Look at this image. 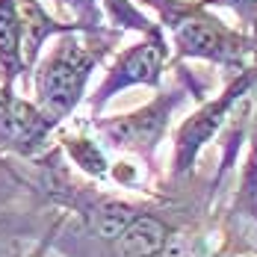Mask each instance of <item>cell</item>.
Returning <instances> with one entry per match:
<instances>
[{"label": "cell", "instance_id": "7", "mask_svg": "<svg viewBox=\"0 0 257 257\" xmlns=\"http://www.w3.org/2000/svg\"><path fill=\"white\" fill-rule=\"evenodd\" d=\"M175 236H178L175 222L163 210L145 204L142 213L133 219V225L112 248L118 257H166Z\"/></svg>", "mask_w": 257, "mask_h": 257}, {"label": "cell", "instance_id": "2", "mask_svg": "<svg viewBox=\"0 0 257 257\" xmlns=\"http://www.w3.org/2000/svg\"><path fill=\"white\" fill-rule=\"evenodd\" d=\"M145 6L154 9L172 45V59H198L231 74L257 62V36L225 24L204 0H145Z\"/></svg>", "mask_w": 257, "mask_h": 257}, {"label": "cell", "instance_id": "4", "mask_svg": "<svg viewBox=\"0 0 257 257\" xmlns=\"http://www.w3.org/2000/svg\"><path fill=\"white\" fill-rule=\"evenodd\" d=\"M254 86H257V62H251L248 68L231 74V80L222 86L219 95L201 101L175 127V133H172V178L180 180L195 172V163H198L201 151L216 136L225 133L236 106L251 95Z\"/></svg>", "mask_w": 257, "mask_h": 257}, {"label": "cell", "instance_id": "6", "mask_svg": "<svg viewBox=\"0 0 257 257\" xmlns=\"http://www.w3.org/2000/svg\"><path fill=\"white\" fill-rule=\"evenodd\" d=\"M56 136V127L18 89L0 86V151L24 160H39Z\"/></svg>", "mask_w": 257, "mask_h": 257}, {"label": "cell", "instance_id": "1", "mask_svg": "<svg viewBox=\"0 0 257 257\" xmlns=\"http://www.w3.org/2000/svg\"><path fill=\"white\" fill-rule=\"evenodd\" d=\"M121 30L101 27V30H71L51 42L45 56L30 71L33 95L30 101L42 109V115L53 127H65V121L83 103L95 71L109 62L118 51Z\"/></svg>", "mask_w": 257, "mask_h": 257}, {"label": "cell", "instance_id": "11", "mask_svg": "<svg viewBox=\"0 0 257 257\" xmlns=\"http://www.w3.org/2000/svg\"><path fill=\"white\" fill-rule=\"evenodd\" d=\"M53 3H56V9L65 12L68 21L77 24L80 30H101V27H106L101 0H53Z\"/></svg>", "mask_w": 257, "mask_h": 257}, {"label": "cell", "instance_id": "5", "mask_svg": "<svg viewBox=\"0 0 257 257\" xmlns=\"http://www.w3.org/2000/svg\"><path fill=\"white\" fill-rule=\"evenodd\" d=\"M169 65H172V45H169L163 27L139 36L127 48L115 51L109 56V62L103 65L101 83L89 95L92 118H98L106 109V103L127 89H139V86L154 89V92L163 89V77H166Z\"/></svg>", "mask_w": 257, "mask_h": 257}, {"label": "cell", "instance_id": "13", "mask_svg": "<svg viewBox=\"0 0 257 257\" xmlns=\"http://www.w3.org/2000/svg\"><path fill=\"white\" fill-rule=\"evenodd\" d=\"M9 257H48V248H45V245H39V248H36V251H30V254L15 251V254H9Z\"/></svg>", "mask_w": 257, "mask_h": 257}, {"label": "cell", "instance_id": "10", "mask_svg": "<svg viewBox=\"0 0 257 257\" xmlns=\"http://www.w3.org/2000/svg\"><path fill=\"white\" fill-rule=\"evenodd\" d=\"M56 139H59V151H65V157L71 160V166L80 175L92 180H109V166H112L109 151L98 142V136L89 130V124L77 130L59 127Z\"/></svg>", "mask_w": 257, "mask_h": 257}, {"label": "cell", "instance_id": "3", "mask_svg": "<svg viewBox=\"0 0 257 257\" xmlns=\"http://www.w3.org/2000/svg\"><path fill=\"white\" fill-rule=\"evenodd\" d=\"M189 98H198V86L192 83V74L186 68L178 71V86L172 89H157V95L148 103L118 112V115H98L89 121V130L98 136L106 151H118L142 160L145 169L154 172V157L169 136L175 112Z\"/></svg>", "mask_w": 257, "mask_h": 257}, {"label": "cell", "instance_id": "12", "mask_svg": "<svg viewBox=\"0 0 257 257\" xmlns=\"http://www.w3.org/2000/svg\"><path fill=\"white\" fill-rule=\"evenodd\" d=\"M204 6H210V9H228L236 18L239 30L257 36V0H204Z\"/></svg>", "mask_w": 257, "mask_h": 257}, {"label": "cell", "instance_id": "8", "mask_svg": "<svg viewBox=\"0 0 257 257\" xmlns=\"http://www.w3.org/2000/svg\"><path fill=\"white\" fill-rule=\"evenodd\" d=\"M27 80L24 24L18 0H0V86L15 89Z\"/></svg>", "mask_w": 257, "mask_h": 257}, {"label": "cell", "instance_id": "9", "mask_svg": "<svg viewBox=\"0 0 257 257\" xmlns=\"http://www.w3.org/2000/svg\"><path fill=\"white\" fill-rule=\"evenodd\" d=\"M18 6H21V24H24V62H27V80H30V71L39 62V53L45 51V45L53 42L56 36L80 30V27L53 15L42 0H18Z\"/></svg>", "mask_w": 257, "mask_h": 257}]
</instances>
